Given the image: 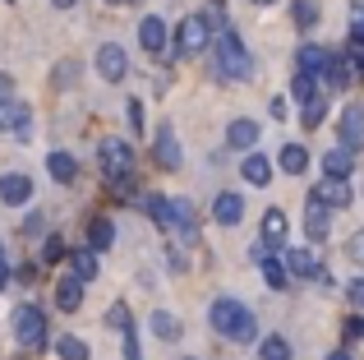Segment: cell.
Wrapping results in <instances>:
<instances>
[{
  "label": "cell",
  "mask_w": 364,
  "mask_h": 360,
  "mask_svg": "<svg viewBox=\"0 0 364 360\" xmlns=\"http://www.w3.org/2000/svg\"><path fill=\"white\" fill-rule=\"evenodd\" d=\"M208 324H213L222 337H231V342H254V333H258V319L249 314L240 300H231V296L213 300V309H208Z\"/></svg>",
  "instance_id": "obj_1"
},
{
  "label": "cell",
  "mask_w": 364,
  "mask_h": 360,
  "mask_svg": "<svg viewBox=\"0 0 364 360\" xmlns=\"http://www.w3.org/2000/svg\"><path fill=\"white\" fill-rule=\"evenodd\" d=\"M213 42H217V65H222V74H226V79H249V74H254V60H249V51H245L240 33H235L231 23H226V28H217V33H213Z\"/></svg>",
  "instance_id": "obj_2"
},
{
  "label": "cell",
  "mask_w": 364,
  "mask_h": 360,
  "mask_svg": "<svg viewBox=\"0 0 364 360\" xmlns=\"http://www.w3.org/2000/svg\"><path fill=\"white\" fill-rule=\"evenodd\" d=\"M213 33H217V28L208 23V14H185V18H180V28H176V55H180V60L203 55L208 42H213Z\"/></svg>",
  "instance_id": "obj_3"
},
{
  "label": "cell",
  "mask_w": 364,
  "mask_h": 360,
  "mask_svg": "<svg viewBox=\"0 0 364 360\" xmlns=\"http://www.w3.org/2000/svg\"><path fill=\"white\" fill-rule=\"evenodd\" d=\"M46 333H51V324H46V314L37 305H18L14 309V337L23 351H42L46 346Z\"/></svg>",
  "instance_id": "obj_4"
},
{
  "label": "cell",
  "mask_w": 364,
  "mask_h": 360,
  "mask_svg": "<svg viewBox=\"0 0 364 360\" xmlns=\"http://www.w3.org/2000/svg\"><path fill=\"white\" fill-rule=\"evenodd\" d=\"M102 157V171H107L111 185H120V180H134V148L120 144V139H107V144L97 148Z\"/></svg>",
  "instance_id": "obj_5"
},
{
  "label": "cell",
  "mask_w": 364,
  "mask_h": 360,
  "mask_svg": "<svg viewBox=\"0 0 364 360\" xmlns=\"http://www.w3.org/2000/svg\"><path fill=\"white\" fill-rule=\"evenodd\" d=\"M97 74L107 83H120L124 74H129V55H124V46H116V42H102L97 46Z\"/></svg>",
  "instance_id": "obj_6"
},
{
  "label": "cell",
  "mask_w": 364,
  "mask_h": 360,
  "mask_svg": "<svg viewBox=\"0 0 364 360\" xmlns=\"http://www.w3.org/2000/svg\"><path fill=\"white\" fill-rule=\"evenodd\" d=\"M341 148H350V153H360L364 148V107H346L341 111Z\"/></svg>",
  "instance_id": "obj_7"
},
{
  "label": "cell",
  "mask_w": 364,
  "mask_h": 360,
  "mask_svg": "<svg viewBox=\"0 0 364 360\" xmlns=\"http://www.w3.org/2000/svg\"><path fill=\"white\" fill-rule=\"evenodd\" d=\"M328 65H332V51H323V46H314V42H304L300 51H295V70L309 74V79L328 74Z\"/></svg>",
  "instance_id": "obj_8"
},
{
  "label": "cell",
  "mask_w": 364,
  "mask_h": 360,
  "mask_svg": "<svg viewBox=\"0 0 364 360\" xmlns=\"http://www.w3.org/2000/svg\"><path fill=\"white\" fill-rule=\"evenodd\" d=\"M28 120H33V111L23 107V102H0V129L5 134H18V139H28Z\"/></svg>",
  "instance_id": "obj_9"
},
{
  "label": "cell",
  "mask_w": 364,
  "mask_h": 360,
  "mask_svg": "<svg viewBox=\"0 0 364 360\" xmlns=\"http://www.w3.org/2000/svg\"><path fill=\"white\" fill-rule=\"evenodd\" d=\"M139 46H143L148 55H161V51H166V23H161L157 14H148V18L139 23Z\"/></svg>",
  "instance_id": "obj_10"
},
{
  "label": "cell",
  "mask_w": 364,
  "mask_h": 360,
  "mask_svg": "<svg viewBox=\"0 0 364 360\" xmlns=\"http://www.w3.org/2000/svg\"><path fill=\"white\" fill-rule=\"evenodd\" d=\"M0 198H5L9 208H18V203H28L33 198V180H28L23 171H9L5 180H0Z\"/></svg>",
  "instance_id": "obj_11"
},
{
  "label": "cell",
  "mask_w": 364,
  "mask_h": 360,
  "mask_svg": "<svg viewBox=\"0 0 364 360\" xmlns=\"http://www.w3.org/2000/svg\"><path fill=\"white\" fill-rule=\"evenodd\" d=\"M55 305H60L65 314H74V309L83 305V277H74V272H70V277L55 282Z\"/></svg>",
  "instance_id": "obj_12"
},
{
  "label": "cell",
  "mask_w": 364,
  "mask_h": 360,
  "mask_svg": "<svg viewBox=\"0 0 364 360\" xmlns=\"http://www.w3.org/2000/svg\"><path fill=\"white\" fill-rule=\"evenodd\" d=\"M157 166L161 171H176L180 166V148H176V129L157 125Z\"/></svg>",
  "instance_id": "obj_13"
},
{
  "label": "cell",
  "mask_w": 364,
  "mask_h": 360,
  "mask_svg": "<svg viewBox=\"0 0 364 360\" xmlns=\"http://www.w3.org/2000/svg\"><path fill=\"white\" fill-rule=\"evenodd\" d=\"M213 217H217L222 226H235V222L245 217V198L235 194V189H226V194H217V203H213Z\"/></svg>",
  "instance_id": "obj_14"
},
{
  "label": "cell",
  "mask_w": 364,
  "mask_h": 360,
  "mask_svg": "<svg viewBox=\"0 0 364 360\" xmlns=\"http://www.w3.org/2000/svg\"><path fill=\"white\" fill-rule=\"evenodd\" d=\"M254 144H258V125H254V120H231V125H226V148L249 153Z\"/></svg>",
  "instance_id": "obj_15"
},
{
  "label": "cell",
  "mask_w": 364,
  "mask_h": 360,
  "mask_svg": "<svg viewBox=\"0 0 364 360\" xmlns=\"http://www.w3.org/2000/svg\"><path fill=\"white\" fill-rule=\"evenodd\" d=\"M328 217H332V208H328V203H318V198L309 194V213H304V231H309L314 240H323V235L332 231V222H328Z\"/></svg>",
  "instance_id": "obj_16"
},
{
  "label": "cell",
  "mask_w": 364,
  "mask_h": 360,
  "mask_svg": "<svg viewBox=\"0 0 364 360\" xmlns=\"http://www.w3.org/2000/svg\"><path fill=\"white\" fill-rule=\"evenodd\" d=\"M314 198H318V203H328V208H346L350 203V185H346V180H323V185L318 189H314Z\"/></svg>",
  "instance_id": "obj_17"
},
{
  "label": "cell",
  "mask_w": 364,
  "mask_h": 360,
  "mask_svg": "<svg viewBox=\"0 0 364 360\" xmlns=\"http://www.w3.org/2000/svg\"><path fill=\"white\" fill-rule=\"evenodd\" d=\"M286 226H291V222H286L282 208H267V213H263V231H258V240H263V245H282V240H286Z\"/></svg>",
  "instance_id": "obj_18"
},
{
  "label": "cell",
  "mask_w": 364,
  "mask_h": 360,
  "mask_svg": "<svg viewBox=\"0 0 364 360\" xmlns=\"http://www.w3.org/2000/svg\"><path fill=\"white\" fill-rule=\"evenodd\" d=\"M286 272H295V277H323L318 259L309 250H286Z\"/></svg>",
  "instance_id": "obj_19"
},
{
  "label": "cell",
  "mask_w": 364,
  "mask_h": 360,
  "mask_svg": "<svg viewBox=\"0 0 364 360\" xmlns=\"http://www.w3.org/2000/svg\"><path fill=\"white\" fill-rule=\"evenodd\" d=\"M148 328H152V337H161V342H180V319L171 314V309H152Z\"/></svg>",
  "instance_id": "obj_20"
},
{
  "label": "cell",
  "mask_w": 364,
  "mask_h": 360,
  "mask_svg": "<svg viewBox=\"0 0 364 360\" xmlns=\"http://www.w3.org/2000/svg\"><path fill=\"white\" fill-rule=\"evenodd\" d=\"M240 171H245V180H249V185H258V189H263V185H272V162H267L263 153H249Z\"/></svg>",
  "instance_id": "obj_21"
},
{
  "label": "cell",
  "mask_w": 364,
  "mask_h": 360,
  "mask_svg": "<svg viewBox=\"0 0 364 360\" xmlns=\"http://www.w3.org/2000/svg\"><path fill=\"white\" fill-rule=\"evenodd\" d=\"M171 226H180V231L194 240V226H198V213L189 198H171Z\"/></svg>",
  "instance_id": "obj_22"
},
{
  "label": "cell",
  "mask_w": 364,
  "mask_h": 360,
  "mask_svg": "<svg viewBox=\"0 0 364 360\" xmlns=\"http://www.w3.org/2000/svg\"><path fill=\"white\" fill-rule=\"evenodd\" d=\"M350 166H355V153H350V148H332V153L323 157V171H328L332 180H346Z\"/></svg>",
  "instance_id": "obj_23"
},
{
  "label": "cell",
  "mask_w": 364,
  "mask_h": 360,
  "mask_svg": "<svg viewBox=\"0 0 364 360\" xmlns=\"http://www.w3.org/2000/svg\"><path fill=\"white\" fill-rule=\"evenodd\" d=\"M46 171H51V180L70 185V180H79V162H74L70 153H51V157H46Z\"/></svg>",
  "instance_id": "obj_24"
},
{
  "label": "cell",
  "mask_w": 364,
  "mask_h": 360,
  "mask_svg": "<svg viewBox=\"0 0 364 360\" xmlns=\"http://www.w3.org/2000/svg\"><path fill=\"white\" fill-rule=\"evenodd\" d=\"M88 245L92 250H111V245H116V226H111L107 217H92L88 222Z\"/></svg>",
  "instance_id": "obj_25"
},
{
  "label": "cell",
  "mask_w": 364,
  "mask_h": 360,
  "mask_svg": "<svg viewBox=\"0 0 364 360\" xmlns=\"http://www.w3.org/2000/svg\"><path fill=\"white\" fill-rule=\"evenodd\" d=\"M70 272L83 277V282H92V277H97V250H74L70 254Z\"/></svg>",
  "instance_id": "obj_26"
},
{
  "label": "cell",
  "mask_w": 364,
  "mask_h": 360,
  "mask_svg": "<svg viewBox=\"0 0 364 360\" xmlns=\"http://www.w3.org/2000/svg\"><path fill=\"white\" fill-rule=\"evenodd\" d=\"M304 166H309L304 144H286V148H282V171H286V176H304Z\"/></svg>",
  "instance_id": "obj_27"
},
{
  "label": "cell",
  "mask_w": 364,
  "mask_h": 360,
  "mask_svg": "<svg viewBox=\"0 0 364 360\" xmlns=\"http://www.w3.org/2000/svg\"><path fill=\"white\" fill-rule=\"evenodd\" d=\"M258 268H263V277H267V287H272V291H286V263L277 259V254L258 259Z\"/></svg>",
  "instance_id": "obj_28"
},
{
  "label": "cell",
  "mask_w": 364,
  "mask_h": 360,
  "mask_svg": "<svg viewBox=\"0 0 364 360\" xmlns=\"http://www.w3.org/2000/svg\"><path fill=\"white\" fill-rule=\"evenodd\" d=\"M258 360H291V342H286V337H263V342H258Z\"/></svg>",
  "instance_id": "obj_29"
},
{
  "label": "cell",
  "mask_w": 364,
  "mask_h": 360,
  "mask_svg": "<svg viewBox=\"0 0 364 360\" xmlns=\"http://www.w3.org/2000/svg\"><path fill=\"white\" fill-rule=\"evenodd\" d=\"M291 97L300 102V107L318 97V92H314V79H309V74H300V70H295V79H291Z\"/></svg>",
  "instance_id": "obj_30"
},
{
  "label": "cell",
  "mask_w": 364,
  "mask_h": 360,
  "mask_svg": "<svg viewBox=\"0 0 364 360\" xmlns=\"http://www.w3.org/2000/svg\"><path fill=\"white\" fill-rule=\"evenodd\" d=\"M55 351H60V360H88V342H79V337H60Z\"/></svg>",
  "instance_id": "obj_31"
},
{
  "label": "cell",
  "mask_w": 364,
  "mask_h": 360,
  "mask_svg": "<svg viewBox=\"0 0 364 360\" xmlns=\"http://www.w3.org/2000/svg\"><path fill=\"white\" fill-rule=\"evenodd\" d=\"M291 14H295V23H300V28H314V23H318V5H314V0H295Z\"/></svg>",
  "instance_id": "obj_32"
},
{
  "label": "cell",
  "mask_w": 364,
  "mask_h": 360,
  "mask_svg": "<svg viewBox=\"0 0 364 360\" xmlns=\"http://www.w3.org/2000/svg\"><path fill=\"white\" fill-rule=\"evenodd\" d=\"M148 217H152L157 226H171V198L152 194V198H148Z\"/></svg>",
  "instance_id": "obj_33"
},
{
  "label": "cell",
  "mask_w": 364,
  "mask_h": 360,
  "mask_svg": "<svg viewBox=\"0 0 364 360\" xmlns=\"http://www.w3.org/2000/svg\"><path fill=\"white\" fill-rule=\"evenodd\" d=\"M107 324L116 328V333H129V305H124V300H116V305L107 309Z\"/></svg>",
  "instance_id": "obj_34"
},
{
  "label": "cell",
  "mask_w": 364,
  "mask_h": 360,
  "mask_svg": "<svg viewBox=\"0 0 364 360\" xmlns=\"http://www.w3.org/2000/svg\"><path fill=\"white\" fill-rule=\"evenodd\" d=\"M323 116H328V97H314V102H304V129H314Z\"/></svg>",
  "instance_id": "obj_35"
},
{
  "label": "cell",
  "mask_w": 364,
  "mask_h": 360,
  "mask_svg": "<svg viewBox=\"0 0 364 360\" xmlns=\"http://www.w3.org/2000/svg\"><path fill=\"white\" fill-rule=\"evenodd\" d=\"M42 263H60L65 259V245H60V235H46L42 240V254H37Z\"/></svg>",
  "instance_id": "obj_36"
},
{
  "label": "cell",
  "mask_w": 364,
  "mask_h": 360,
  "mask_svg": "<svg viewBox=\"0 0 364 360\" xmlns=\"http://www.w3.org/2000/svg\"><path fill=\"white\" fill-rule=\"evenodd\" d=\"M120 337H124V360H143V351H139V333L129 328V333H120Z\"/></svg>",
  "instance_id": "obj_37"
},
{
  "label": "cell",
  "mask_w": 364,
  "mask_h": 360,
  "mask_svg": "<svg viewBox=\"0 0 364 360\" xmlns=\"http://www.w3.org/2000/svg\"><path fill=\"white\" fill-rule=\"evenodd\" d=\"M346 300H350L355 309H364V277H355V282L346 287Z\"/></svg>",
  "instance_id": "obj_38"
},
{
  "label": "cell",
  "mask_w": 364,
  "mask_h": 360,
  "mask_svg": "<svg viewBox=\"0 0 364 360\" xmlns=\"http://www.w3.org/2000/svg\"><path fill=\"white\" fill-rule=\"evenodd\" d=\"M346 254H350L355 263H364V231H355V235L346 240Z\"/></svg>",
  "instance_id": "obj_39"
},
{
  "label": "cell",
  "mask_w": 364,
  "mask_h": 360,
  "mask_svg": "<svg viewBox=\"0 0 364 360\" xmlns=\"http://www.w3.org/2000/svg\"><path fill=\"white\" fill-rule=\"evenodd\" d=\"M124 107H129V125H134V129L143 134V102H139V97H129Z\"/></svg>",
  "instance_id": "obj_40"
},
{
  "label": "cell",
  "mask_w": 364,
  "mask_h": 360,
  "mask_svg": "<svg viewBox=\"0 0 364 360\" xmlns=\"http://www.w3.org/2000/svg\"><path fill=\"white\" fill-rule=\"evenodd\" d=\"M341 328H346V342H355V337H364V319H360V314H350Z\"/></svg>",
  "instance_id": "obj_41"
},
{
  "label": "cell",
  "mask_w": 364,
  "mask_h": 360,
  "mask_svg": "<svg viewBox=\"0 0 364 360\" xmlns=\"http://www.w3.org/2000/svg\"><path fill=\"white\" fill-rule=\"evenodd\" d=\"M291 116V107H286V97H272V120H286Z\"/></svg>",
  "instance_id": "obj_42"
},
{
  "label": "cell",
  "mask_w": 364,
  "mask_h": 360,
  "mask_svg": "<svg viewBox=\"0 0 364 360\" xmlns=\"http://www.w3.org/2000/svg\"><path fill=\"white\" fill-rule=\"evenodd\" d=\"M9 92H14V79H9V74H5V70H0V102H5V97H9Z\"/></svg>",
  "instance_id": "obj_43"
},
{
  "label": "cell",
  "mask_w": 364,
  "mask_h": 360,
  "mask_svg": "<svg viewBox=\"0 0 364 360\" xmlns=\"http://www.w3.org/2000/svg\"><path fill=\"white\" fill-rule=\"evenodd\" d=\"M5 287H9V263L0 259V291H5Z\"/></svg>",
  "instance_id": "obj_44"
},
{
  "label": "cell",
  "mask_w": 364,
  "mask_h": 360,
  "mask_svg": "<svg viewBox=\"0 0 364 360\" xmlns=\"http://www.w3.org/2000/svg\"><path fill=\"white\" fill-rule=\"evenodd\" d=\"M51 5H55V9H70V5H74V0H51Z\"/></svg>",
  "instance_id": "obj_45"
},
{
  "label": "cell",
  "mask_w": 364,
  "mask_h": 360,
  "mask_svg": "<svg viewBox=\"0 0 364 360\" xmlns=\"http://www.w3.org/2000/svg\"><path fill=\"white\" fill-rule=\"evenodd\" d=\"M328 360H350V356H346V351H332V356H328Z\"/></svg>",
  "instance_id": "obj_46"
},
{
  "label": "cell",
  "mask_w": 364,
  "mask_h": 360,
  "mask_svg": "<svg viewBox=\"0 0 364 360\" xmlns=\"http://www.w3.org/2000/svg\"><path fill=\"white\" fill-rule=\"evenodd\" d=\"M254 5H272V0H254Z\"/></svg>",
  "instance_id": "obj_47"
},
{
  "label": "cell",
  "mask_w": 364,
  "mask_h": 360,
  "mask_svg": "<svg viewBox=\"0 0 364 360\" xmlns=\"http://www.w3.org/2000/svg\"><path fill=\"white\" fill-rule=\"evenodd\" d=\"M124 5H134V0H124Z\"/></svg>",
  "instance_id": "obj_48"
},
{
  "label": "cell",
  "mask_w": 364,
  "mask_h": 360,
  "mask_svg": "<svg viewBox=\"0 0 364 360\" xmlns=\"http://www.w3.org/2000/svg\"><path fill=\"white\" fill-rule=\"evenodd\" d=\"M0 259H5V254H0Z\"/></svg>",
  "instance_id": "obj_49"
},
{
  "label": "cell",
  "mask_w": 364,
  "mask_h": 360,
  "mask_svg": "<svg viewBox=\"0 0 364 360\" xmlns=\"http://www.w3.org/2000/svg\"><path fill=\"white\" fill-rule=\"evenodd\" d=\"M189 360H194V356H189Z\"/></svg>",
  "instance_id": "obj_50"
}]
</instances>
